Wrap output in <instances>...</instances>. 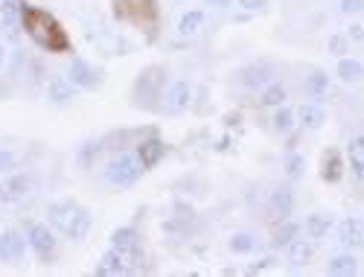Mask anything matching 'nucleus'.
I'll use <instances>...</instances> for the list:
<instances>
[{"mask_svg": "<svg viewBox=\"0 0 364 277\" xmlns=\"http://www.w3.org/2000/svg\"><path fill=\"white\" fill-rule=\"evenodd\" d=\"M21 26H23V33L33 38L36 47H41L47 53H70V36L65 33V26L58 23V18L53 12L23 4Z\"/></svg>", "mask_w": 364, "mask_h": 277, "instance_id": "obj_1", "label": "nucleus"}, {"mask_svg": "<svg viewBox=\"0 0 364 277\" xmlns=\"http://www.w3.org/2000/svg\"><path fill=\"white\" fill-rule=\"evenodd\" d=\"M166 68L164 65H149L132 88V105L143 108V111H158L161 108V97H164V88H166Z\"/></svg>", "mask_w": 364, "mask_h": 277, "instance_id": "obj_2", "label": "nucleus"}, {"mask_svg": "<svg viewBox=\"0 0 364 277\" xmlns=\"http://www.w3.org/2000/svg\"><path fill=\"white\" fill-rule=\"evenodd\" d=\"M105 184L114 190H129L140 181L143 167L137 161V155H129V152H117V155L105 164Z\"/></svg>", "mask_w": 364, "mask_h": 277, "instance_id": "obj_3", "label": "nucleus"}, {"mask_svg": "<svg viewBox=\"0 0 364 277\" xmlns=\"http://www.w3.org/2000/svg\"><path fill=\"white\" fill-rule=\"evenodd\" d=\"M26 245H29V251L38 257V263H53L55 260L58 239H55V231L47 222H33L26 228Z\"/></svg>", "mask_w": 364, "mask_h": 277, "instance_id": "obj_4", "label": "nucleus"}, {"mask_svg": "<svg viewBox=\"0 0 364 277\" xmlns=\"http://www.w3.org/2000/svg\"><path fill=\"white\" fill-rule=\"evenodd\" d=\"M277 76V65L274 61H268V58H257L251 61V65H245L239 70V85L245 88V90H262L268 82H274Z\"/></svg>", "mask_w": 364, "mask_h": 277, "instance_id": "obj_5", "label": "nucleus"}, {"mask_svg": "<svg viewBox=\"0 0 364 277\" xmlns=\"http://www.w3.org/2000/svg\"><path fill=\"white\" fill-rule=\"evenodd\" d=\"M190 103H193V85L184 82V79H175V82H166L158 111H164V114H184L190 108Z\"/></svg>", "mask_w": 364, "mask_h": 277, "instance_id": "obj_6", "label": "nucleus"}, {"mask_svg": "<svg viewBox=\"0 0 364 277\" xmlns=\"http://www.w3.org/2000/svg\"><path fill=\"white\" fill-rule=\"evenodd\" d=\"M33 193V175L29 172H6L0 175V204H18Z\"/></svg>", "mask_w": 364, "mask_h": 277, "instance_id": "obj_7", "label": "nucleus"}, {"mask_svg": "<svg viewBox=\"0 0 364 277\" xmlns=\"http://www.w3.org/2000/svg\"><path fill=\"white\" fill-rule=\"evenodd\" d=\"M114 15L119 21H132V23L146 26L158 18V9H155V0H117Z\"/></svg>", "mask_w": 364, "mask_h": 277, "instance_id": "obj_8", "label": "nucleus"}, {"mask_svg": "<svg viewBox=\"0 0 364 277\" xmlns=\"http://www.w3.org/2000/svg\"><path fill=\"white\" fill-rule=\"evenodd\" d=\"M65 76H68L79 90H90V88H100V85H102L100 70L90 65L87 58H82V56H73V58H70V65H68Z\"/></svg>", "mask_w": 364, "mask_h": 277, "instance_id": "obj_9", "label": "nucleus"}, {"mask_svg": "<svg viewBox=\"0 0 364 277\" xmlns=\"http://www.w3.org/2000/svg\"><path fill=\"white\" fill-rule=\"evenodd\" d=\"M166 152H169V146H166L161 137H155V135L140 137V140L134 143V155H137L143 172H146V169H155V167L166 158Z\"/></svg>", "mask_w": 364, "mask_h": 277, "instance_id": "obj_10", "label": "nucleus"}, {"mask_svg": "<svg viewBox=\"0 0 364 277\" xmlns=\"http://www.w3.org/2000/svg\"><path fill=\"white\" fill-rule=\"evenodd\" d=\"M82 204L79 202H73V199H58V202H50L47 204V225L55 231V234H65L68 231V225H70V219L76 216V210H79Z\"/></svg>", "mask_w": 364, "mask_h": 277, "instance_id": "obj_11", "label": "nucleus"}, {"mask_svg": "<svg viewBox=\"0 0 364 277\" xmlns=\"http://www.w3.org/2000/svg\"><path fill=\"white\" fill-rule=\"evenodd\" d=\"M29 251L26 245V236L15 228H6L0 231V263H21Z\"/></svg>", "mask_w": 364, "mask_h": 277, "instance_id": "obj_12", "label": "nucleus"}, {"mask_svg": "<svg viewBox=\"0 0 364 277\" xmlns=\"http://www.w3.org/2000/svg\"><path fill=\"white\" fill-rule=\"evenodd\" d=\"M111 249H117L119 254H126L134 266L140 263V234L134 225H123L111 234Z\"/></svg>", "mask_w": 364, "mask_h": 277, "instance_id": "obj_13", "label": "nucleus"}, {"mask_svg": "<svg viewBox=\"0 0 364 277\" xmlns=\"http://www.w3.org/2000/svg\"><path fill=\"white\" fill-rule=\"evenodd\" d=\"M134 268H137V266H134L126 254H119L117 249H108V251L100 257L94 274H100V277H119V274H129V271H134Z\"/></svg>", "mask_w": 364, "mask_h": 277, "instance_id": "obj_14", "label": "nucleus"}, {"mask_svg": "<svg viewBox=\"0 0 364 277\" xmlns=\"http://www.w3.org/2000/svg\"><path fill=\"white\" fill-rule=\"evenodd\" d=\"M44 94H47V103L50 105H70L79 97V88L68 76H53L47 82V88H44Z\"/></svg>", "mask_w": 364, "mask_h": 277, "instance_id": "obj_15", "label": "nucleus"}, {"mask_svg": "<svg viewBox=\"0 0 364 277\" xmlns=\"http://www.w3.org/2000/svg\"><path fill=\"white\" fill-rule=\"evenodd\" d=\"M344 169H347V164H344L341 149H336V146L323 149V155H321V181L338 184L344 178Z\"/></svg>", "mask_w": 364, "mask_h": 277, "instance_id": "obj_16", "label": "nucleus"}, {"mask_svg": "<svg viewBox=\"0 0 364 277\" xmlns=\"http://www.w3.org/2000/svg\"><path fill=\"white\" fill-rule=\"evenodd\" d=\"M268 213L274 216L277 222L289 219L291 213H294V190L289 187V184H283V187H277L274 193H271L268 199Z\"/></svg>", "mask_w": 364, "mask_h": 277, "instance_id": "obj_17", "label": "nucleus"}, {"mask_svg": "<svg viewBox=\"0 0 364 277\" xmlns=\"http://www.w3.org/2000/svg\"><path fill=\"white\" fill-rule=\"evenodd\" d=\"M338 242L344 249H364V219L358 216H347L344 222H338Z\"/></svg>", "mask_w": 364, "mask_h": 277, "instance_id": "obj_18", "label": "nucleus"}, {"mask_svg": "<svg viewBox=\"0 0 364 277\" xmlns=\"http://www.w3.org/2000/svg\"><path fill=\"white\" fill-rule=\"evenodd\" d=\"M312 257H315V245H312V239H291L289 245H286V263L291 266V268H306L309 263H312Z\"/></svg>", "mask_w": 364, "mask_h": 277, "instance_id": "obj_19", "label": "nucleus"}, {"mask_svg": "<svg viewBox=\"0 0 364 277\" xmlns=\"http://www.w3.org/2000/svg\"><path fill=\"white\" fill-rule=\"evenodd\" d=\"M297 120L306 132H318V129L326 126V108H321L318 103H303L297 108Z\"/></svg>", "mask_w": 364, "mask_h": 277, "instance_id": "obj_20", "label": "nucleus"}, {"mask_svg": "<svg viewBox=\"0 0 364 277\" xmlns=\"http://www.w3.org/2000/svg\"><path fill=\"white\" fill-rule=\"evenodd\" d=\"M21 12H23V0H0V26H4L9 36L18 33Z\"/></svg>", "mask_w": 364, "mask_h": 277, "instance_id": "obj_21", "label": "nucleus"}, {"mask_svg": "<svg viewBox=\"0 0 364 277\" xmlns=\"http://www.w3.org/2000/svg\"><path fill=\"white\" fill-rule=\"evenodd\" d=\"M347 161H350V172L358 181H364V132L350 137V143H347Z\"/></svg>", "mask_w": 364, "mask_h": 277, "instance_id": "obj_22", "label": "nucleus"}, {"mask_svg": "<svg viewBox=\"0 0 364 277\" xmlns=\"http://www.w3.org/2000/svg\"><path fill=\"white\" fill-rule=\"evenodd\" d=\"M336 73H338V79H341L344 85H358V82L364 79V65H361L358 58H353V56H341Z\"/></svg>", "mask_w": 364, "mask_h": 277, "instance_id": "obj_23", "label": "nucleus"}, {"mask_svg": "<svg viewBox=\"0 0 364 277\" xmlns=\"http://www.w3.org/2000/svg\"><path fill=\"white\" fill-rule=\"evenodd\" d=\"M303 94H306L309 100H315V103L323 100L329 94V76L323 70H312L306 76V82H303Z\"/></svg>", "mask_w": 364, "mask_h": 277, "instance_id": "obj_24", "label": "nucleus"}, {"mask_svg": "<svg viewBox=\"0 0 364 277\" xmlns=\"http://www.w3.org/2000/svg\"><path fill=\"white\" fill-rule=\"evenodd\" d=\"M90 228H94V216H90V210L79 207V210H76V216H73L70 225H68V231H65V236L79 242V239H85V236L90 234Z\"/></svg>", "mask_w": 364, "mask_h": 277, "instance_id": "obj_25", "label": "nucleus"}, {"mask_svg": "<svg viewBox=\"0 0 364 277\" xmlns=\"http://www.w3.org/2000/svg\"><path fill=\"white\" fill-rule=\"evenodd\" d=\"M289 100V90H286V85L283 82H268L262 90H259V105L262 108H277V105H283Z\"/></svg>", "mask_w": 364, "mask_h": 277, "instance_id": "obj_26", "label": "nucleus"}, {"mask_svg": "<svg viewBox=\"0 0 364 277\" xmlns=\"http://www.w3.org/2000/svg\"><path fill=\"white\" fill-rule=\"evenodd\" d=\"M329 231H332V219L323 216V213H309L306 222H303V234L309 239H323Z\"/></svg>", "mask_w": 364, "mask_h": 277, "instance_id": "obj_27", "label": "nucleus"}, {"mask_svg": "<svg viewBox=\"0 0 364 277\" xmlns=\"http://www.w3.org/2000/svg\"><path fill=\"white\" fill-rule=\"evenodd\" d=\"M201 26H204V12L201 9H190V12L181 15V21H178V36L181 38H193Z\"/></svg>", "mask_w": 364, "mask_h": 277, "instance_id": "obj_28", "label": "nucleus"}, {"mask_svg": "<svg viewBox=\"0 0 364 277\" xmlns=\"http://www.w3.org/2000/svg\"><path fill=\"white\" fill-rule=\"evenodd\" d=\"M326 271H329V274H336V277L355 274V271H358V260H355V254H350V251L336 254V257H332V260L326 263Z\"/></svg>", "mask_w": 364, "mask_h": 277, "instance_id": "obj_29", "label": "nucleus"}, {"mask_svg": "<svg viewBox=\"0 0 364 277\" xmlns=\"http://www.w3.org/2000/svg\"><path fill=\"white\" fill-rule=\"evenodd\" d=\"M300 231H303V225H297V222H291V219H283V222L277 225L274 236H271V245H274V249H286L291 239L300 236Z\"/></svg>", "mask_w": 364, "mask_h": 277, "instance_id": "obj_30", "label": "nucleus"}, {"mask_svg": "<svg viewBox=\"0 0 364 277\" xmlns=\"http://www.w3.org/2000/svg\"><path fill=\"white\" fill-rule=\"evenodd\" d=\"M294 120H297V114H294L286 103L277 105V108H274V117H271V122H274V132H277V135H291L294 126H297Z\"/></svg>", "mask_w": 364, "mask_h": 277, "instance_id": "obj_31", "label": "nucleus"}, {"mask_svg": "<svg viewBox=\"0 0 364 277\" xmlns=\"http://www.w3.org/2000/svg\"><path fill=\"white\" fill-rule=\"evenodd\" d=\"M257 245H259V239H257L254 234H248V231H239V234H233V236L228 239V249H230L233 254H254Z\"/></svg>", "mask_w": 364, "mask_h": 277, "instance_id": "obj_32", "label": "nucleus"}, {"mask_svg": "<svg viewBox=\"0 0 364 277\" xmlns=\"http://www.w3.org/2000/svg\"><path fill=\"white\" fill-rule=\"evenodd\" d=\"M303 172H306V158H303L300 152H289V158H286V178L297 181V178H303Z\"/></svg>", "mask_w": 364, "mask_h": 277, "instance_id": "obj_33", "label": "nucleus"}, {"mask_svg": "<svg viewBox=\"0 0 364 277\" xmlns=\"http://www.w3.org/2000/svg\"><path fill=\"white\" fill-rule=\"evenodd\" d=\"M100 152H102V143H100V140H87V143H82V149H79V164H82L85 169H90Z\"/></svg>", "mask_w": 364, "mask_h": 277, "instance_id": "obj_34", "label": "nucleus"}, {"mask_svg": "<svg viewBox=\"0 0 364 277\" xmlns=\"http://www.w3.org/2000/svg\"><path fill=\"white\" fill-rule=\"evenodd\" d=\"M18 169V152L12 146H0V175Z\"/></svg>", "mask_w": 364, "mask_h": 277, "instance_id": "obj_35", "label": "nucleus"}, {"mask_svg": "<svg viewBox=\"0 0 364 277\" xmlns=\"http://www.w3.org/2000/svg\"><path fill=\"white\" fill-rule=\"evenodd\" d=\"M326 50L332 53V56H347L350 53V38L347 36H341V33H336V36H329V41H326Z\"/></svg>", "mask_w": 364, "mask_h": 277, "instance_id": "obj_36", "label": "nucleus"}, {"mask_svg": "<svg viewBox=\"0 0 364 277\" xmlns=\"http://www.w3.org/2000/svg\"><path fill=\"white\" fill-rule=\"evenodd\" d=\"M274 263H277V260L271 257V254H268V257H259V260H257V263L248 268V274H262V271H268V268L274 266Z\"/></svg>", "mask_w": 364, "mask_h": 277, "instance_id": "obj_37", "label": "nucleus"}, {"mask_svg": "<svg viewBox=\"0 0 364 277\" xmlns=\"http://www.w3.org/2000/svg\"><path fill=\"white\" fill-rule=\"evenodd\" d=\"M341 12H347V15L364 12V0H341Z\"/></svg>", "mask_w": 364, "mask_h": 277, "instance_id": "obj_38", "label": "nucleus"}, {"mask_svg": "<svg viewBox=\"0 0 364 277\" xmlns=\"http://www.w3.org/2000/svg\"><path fill=\"white\" fill-rule=\"evenodd\" d=\"M239 6L245 9V12H259L268 6V0H239Z\"/></svg>", "mask_w": 364, "mask_h": 277, "instance_id": "obj_39", "label": "nucleus"}, {"mask_svg": "<svg viewBox=\"0 0 364 277\" xmlns=\"http://www.w3.org/2000/svg\"><path fill=\"white\" fill-rule=\"evenodd\" d=\"M347 38L364 41V26H361V23H353V26H350V33H347Z\"/></svg>", "mask_w": 364, "mask_h": 277, "instance_id": "obj_40", "label": "nucleus"}, {"mask_svg": "<svg viewBox=\"0 0 364 277\" xmlns=\"http://www.w3.org/2000/svg\"><path fill=\"white\" fill-rule=\"evenodd\" d=\"M204 4H207V6H216V9H228L233 0H204Z\"/></svg>", "mask_w": 364, "mask_h": 277, "instance_id": "obj_41", "label": "nucleus"}, {"mask_svg": "<svg viewBox=\"0 0 364 277\" xmlns=\"http://www.w3.org/2000/svg\"><path fill=\"white\" fill-rule=\"evenodd\" d=\"M4 65H6V44L0 41V70H4Z\"/></svg>", "mask_w": 364, "mask_h": 277, "instance_id": "obj_42", "label": "nucleus"}]
</instances>
